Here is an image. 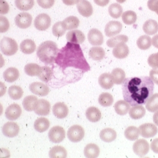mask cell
Segmentation results:
<instances>
[{
	"mask_svg": "<svg viewBox=\"0 0 158 158\" xmlns=\"http://www.w3.org/2000/svg\"><path fill=\"white\" fill-rule=\"evenodd\" d=\"M124 99L132 106L144 105L153 95L154 83L147 76L125 79L122 84Z\"/></svg>",
	"mask_w": 158,
	"mask_h": 158,
	"instance_id": "cell-1",
	"label": "cell"
},
{
	"mask_svg": "<svg viewBox=\"0 0 158 158\" xmlns=\"http://www.w3.org/2000/svg\"><path fill=\"white\" fill-rule=\"evenodd\" d=\"M55 62L63 69L73 67L84 72L90 70L89 64L85 59L80 45L69 41L58 51Z\"/></svg>",
	"mask_w": 158,
	"mask_h": 158,
	"instance_id": "cell-2",
	"label": "cell"
},
{
	"mask_svg": "<svg viewBox=\"0 0 158 158\" xmlns=\"http://www.w3.org/2000/svg\"><path fill=\"white\" fill-rule=\"evenodd\" d=\"M58 53L57 44L52 41H46L41 43L37 50L38 58L45 64H52L55 60Z\"/></svg>",
	"mask_w": 158,
	"mask_h": 158,
	"instance_id": "cell-3",
	"label": "cell"
},
{
	"mask_svg": "<svg viewBox=\"0 0 158 158\" xmlns=\"http://www.w3.org/2000/svg\"><path fill=\"white\" fill-rule=\"evenodd\" d=\"M0 48L4 55L6 56H12L17 53L18 46L15 40L5 37L1 40Z\"/></svg>",
	"mask_w": 158,
	"mask_h": 158,
	"instance_id": "cell-4",
	"label": "cell"
},
{
	"mask_svg": "<svg viewBox=\"0 0 158 158\" xmlns=\"http://www.w3.org/2000/svg\"><path fill=\"white\" fill-rule=\"evenodd\" d=\"M85 130L79 125H75L69 128L67 132V136L69 140L73 143H78L85 137Z\"/></svg>",
	"mask_w": 158,
	"mask_h": 158,
	"instance_id": "cell-5",
	"label": "cell"
},
{
	"mask_svg": "<svg viewBox=\"0 0 158 158\" xmlns=\"http://www.w3.org/2000/svg\"><path fill=\"white\" fill-rule=\"evenodd\" d=\"M49 138L52 143H59L65 138V129L60 126H55L50 129Z\"/></svg>",
	"mask_w": 158,
	"mask_h": 158,
	"instance_id": "cell-6",
	"label": "cell"
},
{
	"mask_svg": "<svg viewBox=\"0 0 158 158\" xmlns=\"http://www.w3.org/2000/svg\"><path fill=\"white\" fill-rule=\"evenodd\" d=\"M132 148L135 155L143 157L148 153L150 147L148 141L144 139H139L134 143Z\"/></svg>",
	"mask_w": 158,
	"mask_h": 158,
	"instance_id": "cell-7",
	"label": "cell"
},
{
	"mask_svg": "<svg viewBox=\"0 0 158 158\" xmlns=\"http://www.w3.org/2000/svg\"><path fill=\"white\" fill-rule=\"evenodd\" d=\"M51 25V19L48 15L41 13L34 20V27L39 31L48 30Z\"/></svg>",
	"mask_w": 158,
	"mask_h": 158,
	"instance_id": "cell-8",
	"label": "cell"
},
{
	"mask_svg": "<svg viewBox=\"0 0 158 158\" xmlns=\"http://www.w3.org/2000/svg\"><path fill=\"white\" fill-rule=\"evenodd\" d=\"M32 17L31 15L27 12H23L18 15L15 19L17 27L21 29H27L31 25Z\"/></svg>",
	"mask_w": 158,
	"mask_h": 158,
	"instance_id": "cell-9",
	"label": "cell"
},
{
	"mask_svg": "<svg viewBox=\"0 0 158 158\" xmlns=\"http://www.w3.org/2000/svg\"><path fill=\"white\" fill-rule=\"evenodd\" d=\"M140 135L144 138H152L155 136L158 132L156 126L152 123H144L139 127Z\"/></svg>",
	"mask_w": 158,
	"mask_h": 158,
	"instance_id": "cell-10",
	"label": "cell"
},
{
	"mask_svg": "<svg viewBox=\"0 0 158 158\" xmlns=\"http://www.w3.org/2000/svg\"><path fill=\"white\" fill-rule=\"evenodd\" d=\"M122 24L118 21H110L106 25L104 32L106 36L111 37L119 34L122 30Z\"/></svg>",
	"mask_w": 158,
	"mask_h": 158,
	"instance_id": "cell-11",
	"label": "cell"
},
{
	"mask_svg": "<svg viewBox=\"0 0 158 158\" xmlns=\"http://www.w3.org/2000/svg\"><path fill=\"white\" fill-rule=\"evenodd\" d=\"M19 130V127L16 123L9 122L3 125L2 128V132L5 136L9 138H13L18 135Z\"/></svg>",
	"mask_w": 158,
	"mask_h": 158,
	"instance_id": "cell-12",
	"label": "cell"
},
{
	"mask_svg": "<svg viewBox=\"0 0 158 158\" xmlns=\"http://www.w3.org/2000/svg\"><path fill=\"white\" fill-rule=\"evenodd\" d=\"M31 92L34 94L41 97H45L49 94V88L41 82H33L30 85Z\"/></svg>",
	"mask_w": 158,
	"mask_h": 158,
	"instance_id": "cell-13",
	"label": "cell"
},
{
	"mask_svg": "<svg viewBox=\"0 0 158 158\" xmlns=\"http://www.w3.org/2000/svg\"><path fill=\"white\" fill-rule=\"evenodd\" d=\"M88 39L89 43L93 46H101L104 42V37L102 32L95 28L89 31Z\"/></svg>",
	"mask_w": 158,
	"mask_h": 158,
	"instance_id": "cell-14",
	"label": "cell"
},
{
	"mask_svg": "<svg viewBox=\"0 0 158 158\" xmlns=\"http://www.w3.org/2000/svg\"><path fill=\"white\" fill-rule=\"evenodd\" d=\"M50 111L49 102L44 99H39L35 104L34 111L39 116H48Z\"/></svg>",
	"mask_w": 158,
	"mask_h": 158,
	"instance_id": "cell-15",
	"label": "cell"
},
{
	"mask_svg": "<svg viewBox=\"0 0 158 158\" xmlns=\"http://www.w3.org/2000/svg\"><path fill=\"white\" fill-rule=\"evenodd\" d=\"M22 113L19 105L13 104L9 106L6 110L5 115L6 118L10 120H16L19 118Z\"/></svg>",
	"mask_w": 158,
	"mask_h": 158,
	"instance_id": "cell-16",
	"label": "cell"
},
{
	"mask_svg": "<svg viewBox=\"0 0 158 158\" xmlns=\"http://www.w3.org/2000/svg\"><path fill=\"white\" fill-rule=\"evenodd\" d=\"M77 8L79 13L85 18H88L93 13L92 6L87 0H80L77 4Z\"/></svg>",
	"mask_w": 158,
	"mask_h": 158,
	"instance_id": "cell-17",
	"label": "cell"
},
{
	"mask_svg": "<svg viewBox=\"0 0 158 158\" xmlns=\"http://www.w3.org/2000/svg\"><path fill=\"white\" fill-rule=\"evenodd\" d=\"M66 39L70 43L76 44H82L85 41V34L80 30H74L67 32Z\"/></svg>",
	"mask_w": 158,
	"mask_h": 158,
	"instance_id": "cell-18",
	"label": "cell"
},
{
	"mask_svg": "<svg viewBox=\"0 0 158 158\" xmlns=\"http://www.w3.org/2000/svg\"><path fill=\"white\" fill-rule=\"evenodd\" d=\"M53 114L57 118H64L67 116L69 113V110L66 104L63 102L56 103L52 108Z\"/></svg>",
	"mask_w": 158,
	"mask_h": 158,
	"instance_id": "cell-19",
	"label": "cell"
},
{
	"mask_svg": "<svg viewBox=\"0 0 158 158\" xmlns=\"http://www.w3.org/2000/svg\"><path fill=\"white\" fill-rule=\"evenodd\" d=\"M129 53L128 46L125 43L118 44L113 50V56L118 59H124L128 56Z\"/></svg>",
	"mask_w": 158,
	"mask_h": 158,
	"instance_id": "cell-20",
	"label": "cell"
},
{
	"mask_svg": "<svg viewBox=\"0 0 158 158\" xmlns=\"http://www.w3.org/2000/svg\"><path fill=\"white\" fill-rule=\"evenodd\" d=\"M99 85L103 89H111L114 85V81L110 74L106 73L102 74L98 79Z\"/></svg>",
	"mask_w": 158,
	"mask_h": 158,
	"instance_id": "cell-21",
	"label": "cell"
},
{
	"mask_svg": "<svg viewBox=\"0 0 158 158\" xmlns=\"http://www.w3.org/2000/svg\"><path fill=\"white\" fill-rule=\"evenodd\" d=\"M143 29L147 35H154L158 32V23L155 20H148L143 24Z\"/></svg>",
	"mask_w": 158,
	"mask_h": 158,
	"instance_id": "cell-22",
	"label": "cell"
},
{
	"mask_svg": "<svg viewBox=\"0 0 158 158\" xmlns=\"http://www.w3.org/2000/svg\"><path fill=\"white\" fill-rule=\"evenodd\" d=\"M99 137L103 141L111 143L116 139L117 137V134L114 129L108 128L104 129L100 132Z\"/></svg>",
	"mask_w": 158,
	"mask_h": 158,
	"instance_id": "cell-23",
	"label": "cell"
},
{
	"mask_svg": "<svg viewBox=\"0 0 158 158\" xmlns=\"http://www.w3.org/2000/svg\"><path fill=\"white\" fill-rule=\"evenodd\" d=\"M20 48L22 53L29 55L35 52L36 49V45L33 40L26 39L20 43Z\"/></svg>",
	"mask_w": 158,
	"mask_h": 158,
	"instance_id": "cell-24",
	"label": "cell"
},
{
	"mask_svg": "<svg viewBox=\"0 0 158 158\" xmlns=\"http://www.w3.org/2000/svg\"><path fill=\"white\" fill-rule=\"evenodd\" d=\"M98 146L94 143H90L86 146L84 148V155L87 158H97L99 155Z\"/></svg>",
	"mask_w": 158,
	"mask_h": 158,
	"instance_id": "cell-25",
	"label": "cell"
},
{
	"mask_svg": "<svg viewBox=\"0 0 158 158\" xmlns=\"http://www.w3.org/2000/svg\"><path fill=\"white\" fill-rule=\"evenodd\" d=\"M19 71L15 67H10L7 69L3 73L4 79L9 83H13L15 81L19 78Z\"/></svg>",
	"mask_w": 158,
	"mask_h": 158,
	"instance_id": "cell-26",
	"label": "cell"
},
{
	"mask_svg": "<svg viewBox=\"0 0 158 158\" xmlns=\"http://www.w3.org/2000/svg\"><path fill=\"white\" fill-rule=\"evenodd\" d=\"M130 106L131 105L125 100H119L114 104V110L118 115L124 116L129 111Z\"/></svg>",
	"mask_w": 158,
	"mask_h": 158,
	"instance_id": "cell-27",
	"label": "cell"
},
{
	"mask_svg": "<svg viewBox=\"0 0 158 158\" xmlns=\"http://www.w3.org/2000/svg\"><path fill=\"white\" fill-rule=\"evenodd\" d=\"M129 116L134 120H138L143 118L146 114V110L141 105L133 106L129 111Z\"/></svg>",
	"mask_w": 158,
	"mask_h": 158,
	"instance_id": "cell-28",
	"label": "cell"
},
{
	"mask_svg": "<svg viewBox=\"0 0 158 158\" xmlns=\"http://www.w3.org/2000/svg\"><path fill=\"white\" fill-rule=\"evenodd\" d=\"M86 118L91 122H97L101 118V113L98 108L90 107L86 111Z\"/></svg>",
	"mask_w": 158,
	"mask_h": 158,
	"instance_id": "cell-29",
	"label": "cell"
},
{
	"mask_svg": "<svg viewBox=\"0 0 158 158\" xmlns=\"http://www.w3.org/2000/svg\"><path fill=\"white\" fill-rule=\"evenodd\" d=\"M64 27L66 30H72L78 28L80 24L79 19L76 16H71L62 21Z\"/></svg>",
	"mask_w": 158,
	"mask_h": 158,
	"instance_id": "cell-30",
	"label": "cell"
},
{
	"mask_svg": "<svg viewBox=\"0 0 158 158\" xmlns=\"http://www.w3.org/2000/svg\"><path fill=\"white\" fill-rule=\"evenodd\" d=\"M34 126L37 131L39 132H44L49 128V120L45 118H38L34 122Z\"/></svg>",
	"mask_w": 158,
	"mask_h": 158,
	"instance_id": "cell-31",
	"label": "cell"
},
{
	"mask_svg": "<svg viewBox=\"0 0 158 158\" xmlns=\"http://www.w3.org/2000/svg\"><path fill=\"white\" fill-rule=\"evenodd\" d=\"M114 83L116 85H120L123 83L125 80V72L121 69L116 68L112 71L111 74Z\"/></svg>",
	"mask_w": 158,
	"mask_h": 158,
	"instance_id": "cell-32",
	"label": "cell"
},
{
	"mask_svg": "<svg viewBox=\"0 0 158 158\" xmlns=\"http://www.w3.org/2000/svg\"><path fill=\"white\" fill-rule=\"evenodd\" d=\"M49 156L51 158H66L67 152L62 146H55L50 150Z\"/></svg>",
	"mask_w": 158,
	"mask_h": 158,
	"instance_id": "cell-33",
	"label": "cell"
},
{
	"mask_svg": "<svg viewBox=\"0 0 158 158\" xmlns=\"http://www.w3.org/2000/svg\"><path fill=\"white\" fill-rule=\"evenodd\" d=\"M38 101V98L34 95H29L26 97L23 100V108L27 111H32L34 110L35 104Z\"/></svg>",
	"mask_w": 158,
	"mask_h": 158,
	"instance_id": "cell-34",
	"label": "cell"
},
{
	"mask_svg": "<svg viewBox=\"0 0 158 158\" xmlns=\"http://www.w3.org/2000/svg\"><path fill=\"white\" fill-rule=\"evenodd\" d=\"M105 51L101 47H93L89 50V56L94 60H100L104 58Z\"/></svg>",
	"mask_w": 158,
	"mask_h": 158,
	"instance_id": "cell-35",
	"label": "cell"
},
{
	"mask_svg": "<svg viewBox=\"0 0 158 158\" xmlns=\"http://www.w3.org/2000/svg\"><path fill=\"white\" fill-rule=\"evenodd\" d=\"M137 19V16L135 12L132 10H128L124 12L122 15V19L126 25H132L135 23Z\"/></svg>",
	"mask_w": 158,
	"mask_h": 158,
	"instance_id": "cell-36",
	"label": "cell"
},
{
	"mask_svg": "<svg viewBox=\"0 0 158 158\" xmlns=\"http://www.w3.org/2000/svg\"><path fill=\"white\" fill-rule=\"evenodd\" d=\"M152 39L148 35H144L138 38L137 41V45L139 49L148 50L151 47Z\"/></svg>",
	"mask_w": 158,
	"mask_h": 158,
	"instance_id": "cell-37",
	"label": "cell"
},
{
	"mask_svg": "<svg viewBox=\"0 0 158 158\" xmlns=\"http://www.w3.org/2000/svg\"><path fill=\"white\" fill-rule=\"evenodd\" d=\"M124 134L126 138L128 140L135 141L137 140L139 137L140 132L139 128H137L136 127L131 126L125 129Z\"/></svg>",
	"mask_w": 158,
	"mask_h": 158,
	"instance_id": "cell-38",
	"label": "cell"
},
{
	"mask_svg": "<svg viewBox=\"0 0 158 158\" xmlns=\"http://www.w3.org/2000/svg\"><path fill=\"white\" fill-rule=\"evenodd\" d=\"M41 67L38 64L30 63L28 64L25 66L24 70L25 73L31 77L33 76H38L41 71Z\"/></svg>",
	"mask_w": 158,
	"mask_h": 158,
	"instance_id": "cell-39",
	"label": "cell"
},
{
	"mask_svg": "<svg viewBox=\"0 0 158 158\" xmlns=\"http://www.w3.org/2000/svg\"><path fill=\"white\" fill-rule=\"evenodd\" d=\"M98 102L102 107H110L113 104L114 98L113 95L109 93H102L99 97Z\"/></svg>",
	"mask_w": 158,
	"mask_h": 158,
	"instance_id": "cell-40",
	"label": "cell"
},
{
	"mask_svg": "<svg viewBox=\"0 0 158 158\" xmlns=\"http://www.w3.org/2000/svg\"><path fill=\"white\" fill-rule=\"evenodd\" d=\"M16 7L21 11H28L34 7V0H15Z\"/></svg>",
	"mask_w": 158,
	"mask_h": 158,
	"instance_id": "cell-41",
	"label": "cell"
},
{
	"mask_svg": "<svg viewBox=\"0 0 158 158\" xmlns=\"http://www.w3.org/2000/svg\"><path fill=\"white\" fill-rule=\"evenodd\" d=\"M128 41V37L125 35H118V36L112 37L108 40L107 45L109 48H113L116 47L118 44L121 43H127Z\"/></svg>",
	"mask_w": 158,
	"mask_h": 158,
	"instance_id": "cell-42",
	"label": "cell"
},
{
	"mask_svg": "<svg viewBox=\"0 0 158 158\" xmlns=\"http://www.w3.org/2000/svg\"><path fill=\"white\" fill-rule=\"evenodd\" d=\"M123 12L122 7L118 3H114L111 4L109 7V15L114 19L119 18Z\"/></svg>",
	"mask_w": 158,
	"mask_h": 158,
	"instance_id": "cell-43",
	"label": "cell"
},
{
	"mask_svg": "<svg viewBox=\"0 0 158 158\" xmlns=\"http://www.w3.org/2000/svg\"><path fill=\"white\" fill-rule=\"evenodd\" d=\"M8 94L10 98L13 100H18L21 98L23 94V89L19 86H11L9 90Z\"/></svg>",
	"mask_w": 158,
	"mask_h": 158,
	"instance_id": "cell-44",
	"label": "cell"
},
{
	"mask_svg": "<svg viewBox=\"0 0 158 158\" xmlns=\"http://www.w3.org/2000/svg\"><path fill=\"white\" fill-rule=\"evenodd\" d=\"M146 107L150 112H156L158 110V94H153L148 99Z\"/></svg>",
	"mask_w": 158,
	"mask_h": 158,
	"instance_id": "cell-45",
	"label": "cell"
},
{
	"mask_svg": "<svg viewBox=\"0 0 158 158\" xmlns=\"http://www.w3.org/2000/svg\"><path fill=\"white\" fill-rule=\"evenodd\" d=\"M52 70L49 67H42L39 75L38 76L39 78L41 81L44 82H49L52 76Z\"/></svg>",
	"mask_w": 158,
	"mask_h": 158,
	"instance_id": "cell-46",
	"label": "cell"
},
{
	"mask_svg": "<svg viewBox=\"0 0 158 158\" xmlns=\"http://www.w3.org/2000/svg\"><path fill=\"white\" fill-rule=\"evenodd\" d=\"M66 32V29L64 27L62 22H58L55 23L52 27V33L54 36L60 37L63 36Z\"/></svg>",
	"mask_w": 158,
	"mask_h": 158,
	"instance_id": "cell-47",
	"label": "cell"
},
{
	"mask_svg": "<svg viewBox=\"0 0 158 158\" xmlns=\"http://www.w3.org/2000/svg\"><path fill=\"white\" fill-rule=\"evenodd\" d=\"M10 27L9 21L7 18L4 16L0 17V32L4 33L7 31Z\"/></svg>",
	"mask_w": 158,
	"mask_h": 158,
	"instance_id": "cell-48",
	"label": "cell"
},
{
	"mask_svg": "<svg viewBox=\"0 0 158 158\" xmlns=\"http://www.w3.org/2000/svg\"><path fill=\"white\" fill-rule=\"evenodd\" d=\"M148 65L152 67L153 69H158V52L156 53L152 54L148 57Z\"/></svg>",
	"mask_w": 158,
	"mask_h": 158,
	"instance_id": "cell-49",
	"label": "cell"
},
{
	"mask_svg": "<svg viewBox=\"0 0 158 158\" xmlns=\"http://www.w3.org/2000/svg\"><path fill=\"white\" fill-rule=\"evenodd\" d=\"M55 0H37V4L43 9H48L51 8L55 4Z\"/></svg>",
	"mask_w": 158,
	"mask_h": 158,
	"instance_id": "cell-50",
	"label": "cell"
},
{
	"mask_svg": "<svg viewBox=\"0 0 158 158\" xmlns=\"http://www.w3.org/2000/svg\"><path fill=\"white\" fill-rule=\"evenodd\" d=\"M9 4L5 0H0V13L1 15H6L9 11Z\"/></svg>",
	"mask_w": 158,
	"mask_h": 158,
	"instance_id": "cell-51",
	"label": "cell"
},
{
	"mask_svg": "<svg viewBox=\"0 0 158 158\" xmlns=\"http://www.w3.org/2000/svg\"><path fill=\"white\" fill-rule=\"evenodd\" d=\"M148 7L149 10L155 11L158 15V0H148Z\"/></svg>",
	"mask_w": 158,
	"mask_h": 158,
	"instance_id": "cell-52",
	"label": "cell"
},
{
	"mask_svg": "<svg viewBox=\"0 0 158 158\" xmlns=\"http://www.w3.org/2000/svg\"><path fill=\"white\" fill-rule=\"evenodd\" d=\"M150 77L152 79V80L153 81V83H156L158 85V69H152L150 71Z\"/></svg>",
	"mask_w": 158,
	"mask_h": 158,
	"instance_id": "cell-53",
	"label": "cell"
},
{
	"mask_svg": "<svg viewBox=\"0 0 158 158\" xmlns=\"http://www.w3.org/2000/svg\"><path fill=\"white\" fill-rule=\"evenodd\" d=\"M151 150L155 153H158V138H155L150 144Z\"/></svg>",
	"mask_w": 158,
	"mask_h": 158,
	"instance_id": "cell-54",
	"label": "cell"
},
{
	"mask_svg": "<svg viewBox=\"0 0 158 158\" xmlns=\"http://www.w3.org/2000/svg\"><path fill=\"white\" fill-rule=\"evenodd\" d=\"M94 1L97 5L101 7L106 6L107 5H108L110 2V0H94Z\"/></svg>",
	"mask_w": 158,
	"mask_h": 158,
	"instance_id": "cell-55",
	"label": "cell"
},
{
	"mask_svg": "<svg viewBox=\"0 0 158 158\" xmlns=\"http://www.w3.org/2000/svg\"><path fill=\"white\" fill-rule=\"evenodd\" d=\"M80 0H62L63 3L67 6H73L79 2Z\"/></svg>",
	"mask_w": 158,
	"mask_h": 158,
	"instance_id": "cell-56",
	"label": "cell"
},
{
	"mask_svg": "<svg viewBox=\"0 0 158 158\" xmlns=\"http://www.w3.org/2000/svg\"><path fill=\"white\" fill-rule=\"evenodd\" d=\"M152 45L158 49V34L155 35L152 39Z\"/></svg>",
	"mask_w": 158,
	"mask_h": 158,
	"instance_id": "cell-57",
	"label": "cell"
},
{
	"mask_svg": "<svg viewBox=\"0 0 158 158\" xmlns=\"http://www.w3.org/2000/svg\"><path fill=\"white\" fill-rule=\"evenodd\" d=\"M153 120L154 123H155L156 125L158 126V110H157V111L155 113V114H154V115H153Z\"/></svg>",
	"mask_w": 158,
	"mask_h": 158,
	"instance_id": "cell-58",
	"label": "cell"
},
{
	"mask_svg": "<svg viewBox=\"0 0 158 158\" xmlns=\"http://www.w3.org/2000/svg\"><path fill=\"white\" fill-rule=\"evenodd\" d=\"M116 1H117V2H118V3H120V4L123 3V2H125L126 1V0H116Z\"/></svg>",
	"mask_w": 158,
	"mask_h": 158,
	"instance_id": "cell-59",
	"label": "cell"
}]
</instances>
